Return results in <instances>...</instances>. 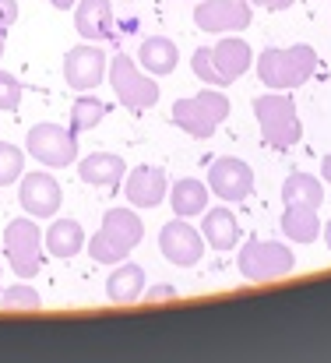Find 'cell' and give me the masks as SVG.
I'll use <instances>...</instances> for the list:
<instances>
[{
	"label": "cell",
	"instance_id": "ba28073f",
	"mask_svg": "<svg viewBox=\"0 0 331 363\" xmlns=\"http://www.w3.org/2000/svg\"><path fill=\"white\" fill-rule=\"evenodd\" d=\"M0 247H4L7 264L18 279H35L39 275V268H43V230L35 226L32 216L11 219Z\"/></svg>",
	"mask_w": 331,
	"mask_h": 363
},
{
	"label": "cell",
	"instance_id": "ffe728a7",
	"mask_svg": "<svg viewBox=\"0 0 331 363\" xmlns=\"http://www.w3.org/2000/svg\"><path fill=\"white\" fill-rule=\"evenodd\" d=\"M169 205H173V212L180 216V219H194V216H201L205 208H208V198H212V191H208V184L205 180H198V177H184V180H176V184H169Z\"/></svg>",
	"mask_w": 331,
	"mask_h": 363
},
{
	"label": "cell",
	"instance_id": "2e32d148",
	"mask_svg": "<svg viewBox=\"0 0 331 363\" xmlns=\"http://www.w3.org/2000/svg\"><path fill=\"white\" fill-rule=\"evenodd\" d=\"M78 177L89 187H99L106 194H116L120 184H123V177H127V162L116 152H92V155L78 159Z\"/></svg>",
	"mask_w": 331,
	"mask_h": 363
},
{
	"label": "cell",
	"instance_id": "cb8c5ba5",
	"mask_svg": "<svg viewBox=\"0 0 331 363\" xmlns=\"http://www.w3.org/2000/svg\"><path fill=\"white\" fill-rule=\"evenodd\" d=\"M282 201L286 205H314L321 208L325 205V180L321 177H310V173H289L286 184H282Z\"/></svg>",
	"mask_w": 331,
	"mask_h": 363
},
{
	"label": "cell",
	"instance_id": "ac0fdd59",
	"mask_svg": "<svg viewBox=\"0 0 331 363\" xmlns=\"http://www.w3.org/2000/svg\"><path fill=\"white\" fill-rule=\"evenodd\" d=\"M201 237L212 250H236L240 243V223H236V212L229 205H215V208H205L201 212Z\"/></svg>",
	"mask_w": 331,
	"mask_h": 363
},
{
	"label": "cell",
	"instance_id": "4316f807",
	"mask_svg": "<svg viewBox=\"0 0 331 363\" xmlns=\"http://www.w3.org/2000/svg\"><path fill=\"white\" fill-rule=\"evenodd\" d=\"M0 307H4V311H39V307H43V296L35 293V286H28V282H18V286L4 289V296H0Z\"/></svg>",
	"mask_w": 331,
	"mask_h": 363
},
{
	"label": "cell",
	"instance_id": "52a82bcc",
	"mask_svg": "<svg viewBox=\"0 0 331 363\" xmlns=\"http://www.w3.org/2000/svg\"><path fill=\"white\" fill-rule=\"evenodd\" d=\"M106 78H110V85H113V96H116L120 106H127V110H152V106L159 103V92H162V89H159L155 78H152L134 57H127V53L110 57Z\"/></svg>",
	"mask_w": 331,
	"mask_h": 363
},
{
	"label": "cell",
	"instance_id": "603a6c76",
	"mask_svg": "<svg viewBox=\"0 0 331 363\" xmlns=\"http://www.w3.org/2000/svg\"><path fill=\"white\" fill-rule=\"evenodd\" d=\"M141 293H145V268L134 261H120L106 279V296L113 303H134L141 300Z\"/></svg>",
	"mask_w": 331,
	"mask_h": 363
},
{
	"label": "cell",
	"instance_id": "9a60e30c",
	"mask_svg": "<svg viewBox=\"0 0 331 363\" xmlns=\"http://www.w3.org/2000/svg\"><path fill=\"white\" fill-rule=\"evenodd\" d=\"M166 194H169V180H166V169L159 166H134L123 177V198L134 208H159Z\"/></svg>",
	"mask_w": 331,
	"mask_h": 363
},
{
	"label": "cell",
	"instance_id": "1f68e13d",
	"mask_svg": "<svg viewBox=\"0 0 331 363\" xmlns=\"http://www.w3.org/2000/svg\"><path fill=\"white\" fill-rule=\"evenodd\" d=\"M321 180H325V184H331V152L325 155V162H321Z\"/></svg>",
	"mask_w": 331,
	"mask_h": 363
},
{
	"label": "cell",
	"instance_id": "5bb4252c",
	"mask_svg": "<svg viewBox=\"0 0 331 363\" xmlns=\"http://www.w3.org/2000/svg\"><path fill=\"white\" fill-rule=\"evenodd\" d=\"M208 191L222 198V201H243L254 194V169L236 159V155H219L212 166H208Z\"/></svg>",
	"mask_w": 331,
	"mask_h": 363
},
{
	"label": "cell",
	"instance_id": "30bf717a",
	"mask_svg": "<svg viewBox=\"0 0 331 363\" xmlns=\"http://www.w3.org/2000/svg\"><path fill=\"white\" fill-rule=\"evenodd\" d=\"M110 71V57L96 43H82L64 53V82L74 92H96Z\"/></svg>",
	"mask_w": 331,
	"mask_h": 363
},
{
	"label": "cell",
	"instance_id": "d6a6232c",
	"mask_svg": "<svg viewBox=\"0 0 331 363\" xmlns=\"http://www.w3.org/2000/svg\"><path fill=\"white\" fill-rule=\"evenodd\" d=\"M50 4H53V7H57V11H71V7H74V4H78V0H50Z\"/></svg>",
	"mask_w": 331,
	"mask_h": 363
},
{
	"label": "cell",
	"instance_id": "f1b7e54d",
	"mask_svg": "<svg viewBox=\"0 0 331 363\" xmlns=\"http://www.w3.org/2000/svg\"><path fill=\"white\" fill-rule=\"evenodd\" d=\"M18 21V0H0V32H11Z\"/></svg>",
	"mask_w": 331,
	"mask_h": 363
},
{
	"label": "cell",
	"instance_id": "d4e9b609",
	"mask_svg": "<svg viewBox=\"0 0 331 363\" xmlns=\"http://www.w3.org/2000/svg\"><path fill=\"white\" fill-rule=\"evenodd\" d=\"M106 103L103 99H96L92 92H82L78 99H74V106H71V130L74 134H85V130H92V127H99V123L106 121Z\"/></svg>",
	"mask_w": 331,
	"mask_h": 363
},
{
	"label": "cell",
	"instance_id": "d6986e66",
	"mask_svg": "<svg viewBox=\"0 0 331 363\" xmlns=\"http://www.w3.org/2000/svg\"><path fill=\"white\" fill-rule=\"evenodd\" d=\"M134 60H138L152 78H166V74L176 71V64H180V50H176V43H173L169 35H148V39H141Z\"/></svg>",
	"mask_w": 331,
	"mask_h": 363
},
{
	"label": "cell",
	"instance_id": "83f0119b",
	"mask_svg": "<svg viewBox=\"0 0 331 363\" xmlns=\"http://www.w3.org/2000/svg\"><path fill=\"white\" fill-rule=\"evenodd\" d=\"M21 92H25V85L11 71H0V113H14L21 106Z\"/></svg>",
	"mask_w": 331,
	"mask_h": 363
},
{
	"label": "cell",
	"instance_id": "4dcf8cb0",
	"mask_svg": "<svg viewBox=\"0 0 331 363\" xmlns=\"http://www.w3.org/2000/svg\"><path fill=\"white\" fill-rule=\"evenodd\" d=\"M254 7H264V11H289L293 0H250Z\"/></svg>",
	"mask_w": 331,
	"mask_h": 363
},
{
	"label": "cell",
	"instance_id": "8992f818",
	"mask_svg": "<svg viewBox=\"0 0 331 363\" xmlns=\"http://www.w3.org/2000/svg\"><path fill=\"white\" fill-rule=\"evenodd\" d=\"M236 268L247 282H275L293 275L296 268V254L279 240H247L236 254Z\"/></svg>",
	"mask_w": 331,
	"mask_h": 363
},
{
	"label": "cell",
	"instance_id": "e0dca14e",
	"mask_svg": "<svg viewBox=\"0 0 331 363\" xmlns=\"http://www.w3.org/2000/svg\"><path fill=\"white\" fill-rule=\"evenodd\" d=\"M74 28L85 43H106L113 39V4L110 0H78L74 4Z\"/></svg>",
	"mask_w": 331,
	"mask_h": 363
},
{
	"label": "cell",
	"instance_id": "3957f363",
	"mask_svg": "<svg viewBox=\"0 0 331 363\" xmlns=\"http://www.w3.org/2000/svg\"><path fill=\"white\" fill-rule=\"evenodd\" d=\"M145 240V223L141 216L134 212V205H116L103 216V226L99 233H92L85 247L92 254V261L99 264H120L130 257V250Z\"/></svg>",
	"mask_w": 331,
	"mask_h": 363
},
{
	"label": "cell",
	"instance_id": "9c48e42d",
	"mask_svg": "<svg viewBox=\"0 0 331 363\" xmlns=\"http://www.w3.org/2000/svg\"><path fill=\"white\" fill-rule=\"evenodd\" d=\"M25 152L46 169H64V166L78 162V134L71 127H60V123L50 121L35 123L25 134Z\"/></svg>",
	"mask_w": 331,
	"mask_h": 363
},
{
	"label": "cell",
	"instance_id": "f546056e",
	"mask_svg": "<svg viewBox=\"0 0 331 363\" xmlns=\"http://www.w3.org/2000/svg\"><path fill=\"white\" fill-rule=\"evenodd\" d=\"M141 296H148L152 303H159V300H176L180 293H176L173 286H152V289H148V293H141Z\"/></svg>",
	"mask_w": 331,
	"mask_h": 363
},
{
	"label": "cell",
	"instance_id": "7a4b0ae2",
	"mask_svg": "<svg viewBox=\"0 0 331 363\" xmlns=\"http://www.w3.org/2000/svg\"><path fill=\"white\" fill-rule=\"evenodd\" d=\"M254 67H257V78L261 85H268L271 92H293L300 85H307L318 71V50L307 46V43H296V46H268L261 57H254Z\"/></svg>",
	"mask_w": 331,
	"mask_h": 363
},
{
	"label": "cell",
	"instance_id": "277c9868",
	"mask_svg": "<svg viewBox=\"0 0 331 363\" xmlns=\"http://www.w3.org/2000/svg\"><path fill=\"white\" fill-rule=\"evenodd\" d=\"M254 117H257V127H261V141L268 148H293L303 141V123H300V113H296V103L289 92H264L254 99Z\"/></svg>",
	"mask_w": 331,
	"mask_h": 363
},
{
	"label": "cell",
	"instance_id": "e575fe53",
	"mask_svg": "<svg viewBox=\"0 0 331 363\" xmlns=\"http://www.w3.org/2000/svg\"><path fill=\"white\" fill-rule=\"evenodd\" d=\"M4 39H7V32H0V57H4Z\"/></svg>",
	"mask_w": 331,
	"mask_h": 363
},
{
	"label": "cell",
	"instance_id": "836d02e7",
	"mask_svg": "<svg viewBox=\"0 0 331 363\" xmlns=\"http://www.w3.org/2000/svg\"><path fill=\"white\" fill-rule=\"evenodd\" d=\"M321 237H325V243H328V250H331V219L325 223V230H321Z\"/></svg>",
	"mask_w": 331,
	"mask_h": 363
},
{
	"label": "cell",
	"instance_id": "7402d4cb",
	"mask_svg": "<svg viewBox=\"0 0 331 363\" xmlns=\"http://www.w3.org/2000/svg\"><path fill=\"white\" fill-rule=\"evenodd\" d=\"M85 230H82V223L78 219H53L50 223V230H46V250L53 254V257H60V261H67V257H74V254H82V247H85Z\"/></svg>",
	"mask_w": 331,
	"mask_h": 363
},
{
	"label": "cell",
	"instance_id": "5b68a950",
	"mask_svg": "<svg viewBox=\"0 0 331 363\" xmlns=\"http://www.w3.org/2000/svg\"><path fill=\"white\" fill-rule=\"evenodd\" d=\"M229 96L222 92V89H201L198 96H187V99H176L173 103V123L184 130V134H191V138H198V141H205V138H212L215 130H219L225 117H229Z\"/></svg>",
	"mask_w": 331,
	"mask_h": 363
},
{
	"label": "cell",
	"instance_id": "8fae6325",
	"mask_svg": "<svg viewBox=\"0 0 331 363\" xmlns=\"http://www.w3.org/2000/svg\"><path fill=\"white\" fill-rule=\"evenodd\" d=\"M254 4L250 0H198L194 4V25L212 35H229L250 28Z\"/></svg>",
	"mask_w": 331,
	"mask_h": 363
},
{
	"label": "cell",
	"instance_id": "7c38bea8",
	"mask_svg": "<svg viewBox=\"0 0 331 363\" xmlns=\"http://www.w3.org/2000/svg\"><path fill=\"white\" fill-rule=\"evenodd\" d=\"M205 237H201V230L198 226H191V219H173V223H166L162 230H159V250L166 254V261L169 264H176V268H194L198 261H201V254H205Z\"/></svg>",
	"mask_w": 331,
	"mask_h": 363
},
{
	"label": "cell",
	"instance_id": "44dd1931",
	"mask_svg": "<svg viewBox=\"0 0 331 363\" xmlns=\"http://www.w3.org/2000/svg\"><path fill=\"white\" fill-rule=\"evenodd\" d=\"M321 230H325V223H321V216H318L314 205H300V201L296 205H286V212H282V233L293 243L321 240Z\"/></svg>",
	"mask_w": 331,
	"mask_h": 363
},
{
	"label": "cell",
	"instance_id": "6da1fadb",
	"mask_svg": "<svg viewBox=\"0 0 331 363\" xmlns=\"http://www.w3.org/2000/svg\"><path fill=\"white\" fill-rule=\"evenodd\" d=\"M254 67V50L247 39H240L236 32L222 35L215 46H198L194 57H191V71L201 85H212V89H225L232 85L236 78H243L247 71Z\"/></svg>",
	"mask_w": 331,
	"mask_h": 363
},
{
	"label": "cell",
	"instance_id": "4fadbf2b",
	"mask_svg": "<svg viewBox=\"0 0 331 363\" xmlns=\"http://www.w3.org/2000/svg\"><path fill=\"white\" fill-rule=\"evenodd\" d=\"M18 201H21L25 216H32V219H53V216L60 212L64 191H60V184H57L53 173H46V169H32V173H21Z\"/></svg>",
	"mask_w": 331,
	"mask_h": 363
},
{
	"label": "cell",
	"instance_id": "484cf974",
	"mask_svg": "<svg viewBox=\"0 0 331 363\" xmlns=\"http://www.w3.org/2000/svg\"><path fill=\"white\" fill-rule=\"evenodd\" d=\"M21 173H25V148H18L11 141H0V187L18 184Z\"/></svg>",
	"mask_w": 331,
	"mask_h": 363
}]
</instances>
